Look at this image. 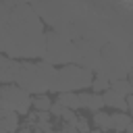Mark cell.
<instances>
[{"label": "cell", "mask_w": 133, "mask_h": 133, "mask_svg": "<svg viewBox=\"0 0 133 133\" xmlns=\"http://www.w3.org/2000/svg\"><path fill=\"white\" fill-rule=\"evenodd\" d=\"M54 102H58L62 108H66V110H79V98H77V94H73V91H66V94H56V100Z\"/></svg>", "instance_id": "8fae6325"}, {"label": "cell", "mask_w": 133, "mask_h": 133, "mask_svg": "<svg viewBox=\"0 0 133 133\" xmlns=\"http://www.w3.org/2000/svg\"><path fill=\"white\" fill-rule=\"evenodd\" d=\"M56 69L44 60L31 62L25 60L19 64V73H17V87H21L23 91H27L29 96H39V94H48L50 83L54 79Z\"/></svg>", "instance_id": "3957f363"}, {"label": "cell", "mask_w": 133, "mask_h": 133, "mask_svg": "<svg viewBox=\"0 0 133 133\" xmlns=\"http://www.w3.org/2000/svg\"><path fill=\"white\" fill-rule=\"evenodd\" d=\"M19 64H21L19 60H12V58L0 54V85H15Z\"/></svg>", "instance_id": "52a82bcc"}, {"label": "cell", "mask_w": 133, "mask_h": 133, "mask_svg": "<svg viewBox=\"0 0 133 133\" xmlns=\"http://www.w3.org/2000/svg\"><path fill=\"white\" fill-rule=\"evenodd\" d=\"M131 66H133L131 46L106 44L100 48V66L94 75H102L108 81H118L129 77Z\"/></svg>", "instance_id": "7a4b0ae2"}, {"label": "cell", "mask_w": 133, "mask_h": 133, "mask_svg": "<svg viewBox=\"0 0 133 133\" xmlns=\"http://www.w3.org/2000/svg\"><path fill=\"white\" fill-rule=\"evenodd\" d=\"M106 89H110V81L102 75H94L91 79V94H104Z\"/></svg>", "instance_id": "9a60e30c"}, {"label": "cell", "mask_w": 133, "mask_h": 133, "mask_svg": "<svg viewBox=\"0 0 133 133\" xmlns=\"http://www.w3.org/2000/svg\"><path fill=\"white\" fill-rule=\"evenodd\" d=\"M50 104H52V100H50L48 94L31 96V106H33L35 112H48V110H50Z\"/></svg>", "instance_id": "4fadbf2b"}, {"label": "cell", "mask_w": 133, "mask_h": 133, "mask_svg": "<svg viewBox=\"0 0 133 133\" xmlns=\"http://www.w3.org/2000/svg\"><path fill=\"white\" fill-rule=\"evenodd\" d=\"M110 89L114 94H118L121 98H129L133 94V85L129 79H118V81H110Z\"/></svg>", "instance_id": "7c38bea8"}, {"label": "cell", "mask_w": 133, "mask_h": 133, "mask_svg": "<svg viewBox=\"0 0 133 133\" xmlns=\"http://www.w3.org/2000/svg\"><path fill=\"white\" fill-rule=\"evenodd\" d=\"M60 118L64 121V125H75V121H77L79 116H77L73 110H66V108H64V110H62V114H60Z\"/></svg>", "instance_id": "e0dca14e"}, {"label": "cell", "mask_w": 133, "mask_h": 133, "mask_svg": "<svg viewBox=\"0 0 133 133\" xmlns=\"http://www.w3.org/2000/svg\"><path fill=\"white\" fill-rule=\"evenodd\" d=\"M46 48V33L44 23L25 2H12L8 23H6V37H4V56L19 60L42 58Z\"/></svg>", "instance_id": "6da1fadb"}, {"label": "cell", "mask_w": 133, "mask_h": 133, "mask_svg": "<svg viewBox=\"0 0 133 133\" xmlns=\"http://www.w3.org/2000/svg\"><path fill=\"white\" fill-rule=\"evenodd\" d=\"M102 96V102H104V106H108V108H114V110H118V112H129V106H127V100L125 98H121L118 94H114L112 89H106L104 94H100Z\"/></svg>", "instance_id": "9c48e42d"}, {"label": "cell", "mask_w": 133, "mask_h": 133, "mask_svg": "<svg viewBox=\"0 0 133 133\" xmlns=\"http://www.w3.org/2000/svg\"><path fill=\"white\" fill-rule=\"evenodd\" d=\"M91 79H94V73L87 71V69H81L77 64L60 66L54 73L48 96L50 94H66V91H73V94L85 91L87 87H91Z\"/></svg>", "instance_id": "277c9868"}, {"label": "cell", "mask_w": 133, "mask_h": 133, "mask_svg": "<svg viewBox=\"0 0 133 133\" xmlns=\"http://www.w3.org/2000/svg\"><path fill=\"white\" fill-rule=\"evenodd\" d=\"M62 133H77V129H75V125H64Z\"/></svg>", "instance_id": "d6986e66"}, {"label": "cell", "mask_w": 133, "mask_h": 133, "mask_svg": "<svg viewBox=\"0 0 133 133\" xmlns=\"http://www.w3.org/2000/svg\"><path fill=\"white\" fill-rule=\"evenodd\" d=\"M91 123L96 125V129L100 131H110V114L104 110H98L91 114Z\"/></svg>", "instance_id": "5bb4252c"}, {"label": "cell", "mask_w": 133, "mask_h": 133, "mask_svg": "<svg viewBox=\"0 0 133 133\" xmlns=\"http://www.w3.org/2000/svg\"><path fill=\"white\" fill-rule=\"evenodd\" d=\"M44 62L56 66V64H75L77 62V48H75V42L69 39L66 35H60L56 31H50L46 33V48H44V56H42Z\"/></svg>", "instance_id": "5b68a950"}, {"label": "cell", "mask_w": 133, "mask_h": 133, "mask_svg": "<svg viewBox=\"0 0 133 133\" xmlns=\"http://www.w3.org/2000/svg\"><path fill=\"white\" fill-rule=\"evenodd\" d=\"M31 96L17 85H2L0 87V110H8L15 114H29Z\"/></svg>", "instance_id": "8992f818"}, {"label": "cell", "mask_w": 133, "mask_h": 133, "mask_svg": "<svg viewBox=\"0 0 133 133\" xmlns=\"http://www.w3.org/2000/svg\"><path fill=\"white\" fill-rule=\"evenodd\" d=\"M77 98H79V108H85V110H89L91 114L104 108V102H102V96H100V94L79 91V94H77Z\"/></svg>", "instance_id": "ba28073f"}, {"label": "cell", "mask_w": 133, "mask_h": 133, "mask_svg": "<svg viewBox=\"0 0 133 133\" xmlns=\"http://www.w3.org/2000/svg\"><path fill=\"white\" fill-rule=\"evenodd\" d=\"M75 129H77V133H89V131H91L89 121H87V118H83V116H79V118L75 121Z\"/></svg>", "instance_id": "2e32d148"}, {"label": "cell", "mask_w": 133, "mask_h": 133, "mask_svg": "<svg viewBox=\"0 0 133 133\" xmlns=\"http://www.w3.org/2000/svg\"><path fill=\"white\" fill-rule=\"evenodd\" d=\"M104 133H114V131H104Z\"/></svg>", "instance_id": "7402d4cb"}, {"label": "cell", "mask_w": 133, "mask_h": 133, "mask_svg": "<svg viewBox=\"0 0 133 133\" xmlns=\"http://www.w3.org/2000/svg\"><path fill=\"white\" fill-rule=\"evenodd\" d=\"M0 87H2V85H0Z\"/></svg>", "instance_id": "cb8c5ba5"}, {"label": "cell", "mask_w": 133, "mask_h": 133, "mask_svg": "<svg viewBox=\"0 0 133 133\" xmlns=\"http://www.w3.org/2000/svg\"><path fill=\"white\" fill-rule=\"evenodd\" d=\"M125 133H133V125H129V127L125 129Z\"/></svg>", "instance_id": "ffe728a7"}, {"label": "cell", "mask_w": 133, "mask_h": 133, "mask_svg": "<svg viewBox=\"0 0 133 133\" xmlns=\"http://www.w3.org/2000/svg\"><path fill=\"white\" fill-rule=\"evenodd\" d=\"M62 110H64V108H62V106H60L58 102H52V104H50V110H48V112H50V116H60V114H62Z\"/></svg>", "instance_id": "ac0fdd59"}, {"label": "cell", "mask_w": 133, "mask_h": 133, "mask_svg": "<svg viewBox=\"0 0 133 133\" xmlns=\"http://www.w3.org/2000/svg\"><path fill=\"white\" fill-rule=\"evenodd\" d=\"M89 133H104V131H100V129H91Z\"/></svg>", "instance_id": "44dd1931"}, {"label": "cell", "mask_w": 133, "mask_h": 133, "mask_svg": "<svg viewBox=\"0 0 133 133\" xmlns=\"http://www.w3.org/2000/svg\"><path fill=\"white\" fill-rule=\"evenodd\" d=\"M52 133H62V131H52Z\"/></svg>", "instance_id": "603a6c76"}, {"label": "cell", "mask_w": 133, "mask_h": 133, "mask_svg": "<svg viewBox=\"0 0 133 133\" xmlns=\"http://www.w3.org/2000/svg\"><path fill=\"white\" fill-rule=\"evenodd\" d=\"M129 125H131V114L129 112H114V114H110V131L123 133Z\"/></svg>", "instance_id": "30bf717a"}]
</instances>
